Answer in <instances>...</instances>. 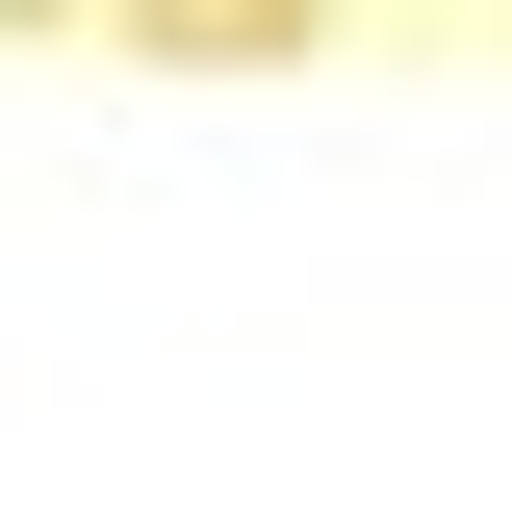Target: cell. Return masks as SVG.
<instances>
[{"mask_svg":"<svg viewBox=\"0 0 512 512\" xmlns=\"http://www.w3.org/2000/svg\"><path fill=\"white\" fill-rule=\"evenodd\" d=\"M103 26H128V52H180V77H256V52H308L333 0H103Z\"/></svg>","mask_w":512,"mask_h":512,"instance_id":"obj_1","label":"cell"},{"mask_svg":"<svg viewBox=\"0 0 512 512\" xmlns=\"http://www.w3.org/2000/svg\"><path fill=\"white\" fill-rule=\"evenodd\" d=\"M0 26H103V0H0Z\"/></svg>","mask_w":512,"mask_h":512,"instance_id":"obj_2","label":"cell"}]
</instances>
